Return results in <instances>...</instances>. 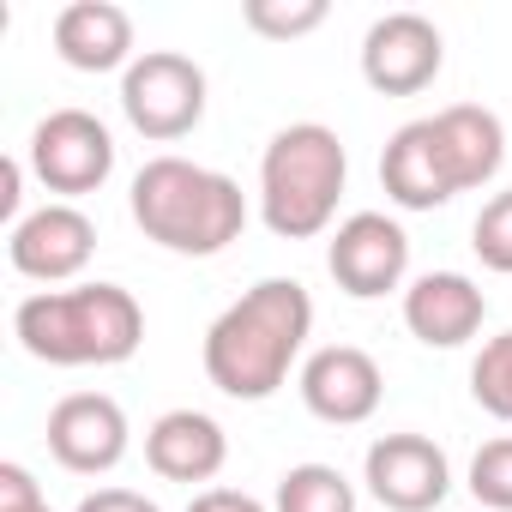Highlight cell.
Here are the masks:
<instances>
[{
    "mask_svg": "<svg viewBox=\"0 0 512 512\" xmlns=\"http://www.w3.org/2000/svg\"><path fill=\"white\" fill-rule=\"evenodd\" d=\"M428 121H434V139H440V157H446V175H452L458 193L488 187L500 175V163H506V127H500L494 109L452 103V109H440Z\"/></svg>",
    "mask_w": 512,
    "mask_h": 512,
    "instance_id": "cell-17",
    "label": "cell"
},
{
    "mask_svg": "<svg viewBox=\"0 0 512 512\" xmlns=\"http://www.w3.org/2000/svg\"><path fill=\"white\" fill-rule=\"evenodd\" d=\"M55 55L73 73H127L133 55V19L115 7V0H73V7L55 13Z\"/></svg>",
    "mask_w": 512,
    "mask_h": 512,
    "instance_id": "cell-15",
    "label": "cell"
},
{
    "mask_svg": "<svg viewBox=\"0 0 512 512\" xmlns=\"http://www.w3.org/2000/svg\"><path fill=\"white\" fill-rule=\"evenodd\" d=\"M241 19H247L253 37H266V43H296V37L320 31L332 19V7L326 0H247Z\"/></svg>",
    "mask_w": 512,
    "mask_h": 512,
    "instance_id": "cell-19",
    "label": "cell"
},
{
    "mask_svg": "<svg viewBox=\"0 0 512 512\" xmlns=\"http://www.w3.org/2000/svg\"><path fill=\"white\" fill-rule=\"evenodd\" d=\"M272 512H356V482L338 464H296L278 476Z\"/></svg>",
    "mask_w": 512,
    "mask_h": 512,
    "instance_id": "cell-18",
    "label": "cell"
},
{
    "mask_svg": "<svg viewBox=\"0 0 512 512\" xmlns=\"http://www.w3.org/2000/svg\"><path fill=\"white\" fill-rule=\"evenodd\" d=\"M127 410L109 392H67L49 410V452L73 476H103L127 458Z\"/></svg>",
    "mask_w": 512,
    "mask_h": 512,
    "instance_id": "cell-11",
    "label": "cell"
},
{
    "mask_svg": "<svg viewBox=\"0 0 512 512\" xmlns=\"http://www.w3.org/2000/svg\"><path fill=\"white\" fill-rule=\"evenodd\" d=\"M25 512H49V500H37V506H25Z\"/></svg>",
    "mask_w": 512,
    "mask_h": 512,
    "instance_id": "cell-27",
    "label": "cell"
},
{
    "mask_svg": "<svg viewBox=\"0 0 512 512\" xmlns=\"http://www.w3.org/2000/svg\"><path fill=\"white\" fill-rule=\"evenodd\" d=\"M121 109L133 121V133L175 145L205 121V73L199 61L175 55V49H145L127 73H121Z\"/></svg>",
    "mask_w": 512,
    "mask_h": 512,
    "instance_id": "cell-5",
    "label": "cell"
},
{
    "mask_svg": "<svg viewBox=\"0 0 512 512\" xmlns=\"http://www.w3.org/2000/svg\"><path fill=\"white\" fill-rule=\"evenodd\" d=\"M187 512H266V506L253 494H241V488H199L187 500Z\"/></svg>",
    "mask_w": 512,
    "mask_h": 512,
    "instance_id": "cell-25",
    "label": "cell"
},
{
    "mask_svg": "<svg viewBox=\"0 0 512 512\" xmlns=\"http://www.w3.org/2000/svg\"><path fill=\"white\" fill-rule=\"evenodd\" d=\"M19 187H25V163L7 157V163H0V217H13V223H19V199H25Z\"/></svg>",
    "mask_w": 512,
    "mask_h": 512,
    "instance_id": "cell-26",
    "label": "cell"
},
{
    "mask_svg": "<svg viewBox=\"0 0 512 512\" xmlns=\"http://www.w3.org/2000/svg\"><path fill=\"white\" fill-rule=\"evenodd\" d=\"M488 320V296L464 278V272H422L404 290V326L416 344L428 350H458L482 332Z\"/></svg>",
    "mask_w": 512,
    "mask_h": 512,
    "instance_id": "cell-13",
    "label": "cell"
},
{
    "mask_svg": "<svg viewBox=\"0 0 512 512\" xmlns=\"http://www.w3.org/2000/svg\"><path fill=\"white\" fill-rule=\"evenodd\" d=\"M308 332H314V296L296 278H260L241 302H229L211 320L205 380L223 398L266 404L290 380L296 356L308 350Z\"/></svg>",
    "mask_w": 512,
    "mask_h": 512,
    "instance_id": "cell-1",
    "label": "cell"
},
{
    "mask_svg": "<svg viewBox=\"0 0 512 512\" xmlns=\"http://www.w3.org/2000/svg\"><path fill=\"white\" fill-rule=\"evenodd\" d=\"M344 139L326 121H296L284 133H272L266 157H260V217L272 235L284 241H308L320 229H332L338 199H344Z\"/></svg>",
    "mask_w": 512,
    "mask_h": 512,
    "instance_id": "cell-4",
    "label": "cell"
},
{
    "mask_svg": "<svg viewBox=\"0 0 512 512\" xmlns=\"http://www.w3.org/2000/svg\"><path fill=\"white\" fill-rule=\"evenodd\" d=\"M25 163H31V175L49 193L85 199V193H97L115 175V139H109V127L91 109H55V115L37 121Z\"/></svg>",
    "mask_w": 512,
    "mask_h": 512,
    "instance_id": "cell-6",
    "label": "cell"
},
{
    "mask_svg": "<svg viewBox=\"0 0 512 512\" xmlns=\"http://www.w3.org/2000/svg\"><path fill=\"white\" fill-rule=\"evenodd\" d=\"M97 253V223L67 205V199H49L43 211H25L7 235V260L19 278H37V284H67L91 266Z\"/></svg>",
    "mask_w": 512,
    "mask_h": 512,
    "instance_id": "cell-9",
    "label": "cell"
},
{
    "mask_svg": "<svg viewBox=\"0 0 512 512\" xmlns=\"http://www.w3.org/2000/svg\"><path fill=\"white\" fill-rule=\"evenodd\" d=\"M362 482L386 512H434L452 494V464L428 434H380L362 458Z\"/></svg>",
    "mask_w": 512,
    "mask_h": 512,
    "instance_id": "cell-10",
    "label": "cell"
},
{
    "mask_svg": "<svg viewBox=\"0 0 512 512\" xmlns=\"http://www.w3.org/2000/svg\"><path fill=\"white\" fill-rule=\"evenodd\" d=\"M380 187L404 211H434V205H446L458 193L452 175H446V157H440V139H434V121L428 115L422 121H404L386 139V151H380Z\"/></svg>",
    "mask_w": 512,
    "mask_h": 512,
    "instance_id": "cell-14",
    "label": "cell"
},
{
    "mask_svg": "<svg viewBox=\"0 0 512 512\" xmlns=\"http://www.w3.org/2000/svg\"><path fill=\"white\" fill-rule=\"evenodd\" d=\"M145 464L163 482H211L229 464V434L205 410H169L145 428Z\"/></svg>",
    "mask_w": 512,
    "mask_h": 512,
    "instance_id": "cell-16",
    "label": "cell"
},
{
    "mask_svg": "<svg viewBox=\"0 0 512 512\" xmlns=\"http://www.w3.org/2000/svg\"><path fill=\"white\" fill-rule=\"evenodd\" d=\"M326 272L356 302L392 296L404 284V272H410V235L386 211H356V217L338 223V235L326 247Z\"/></svg>",
    "mask_w": 512,
    "mask_h": 512,
    "instance_id": "cell-7",
    "label": "cell"
},
{
    "mask_svg": "<svg viewBox=\"0 0 512 512\" xmlns=\"http://www.w3.org/2000/svg\"><path fill=\"white\" fill-rule=\"evenodd\" d=\"M133 223L145 241L187 253V260H211L247 229V193L223 169L187 163V157H151L133 175Z\"/></svg>",
    "mask_w": 512,
    "mask_h": 512,
    "instance_id": "cell-3",
    "label": "cell"
},
{
    "mask_svg": "<svg viewBox=\"0 0 512 512\" xmlns=\"http://www.w3.org/2000/svg\"><path fill=\"white\" fill-rule=\"evenodd\" d=\"M470 494L482 512H512V434L488 440L470 458Z\"/></svg>",
    "mask_w": 512,
    "mask_h": 512,
    "instance_id": "cell-21",
    "label": "cell"
},
{
    "mask_svg": "<svg viewBox=\"0 0 512 512\" xmlns=\"http://www.w3.org/2000/svg\"><path fill=\"white\" fill-rule=\"evenodd\" d=\"M470 247H476V260H482L488 272L512 278V193H494V199L476 211Z\"/></svg>",
    "mask_w": 512,
    "mask_h": 512,
    "instance_id": "cell-22",
    "label": "cell"
},
{
    "mask_svg": "<svg viewBox=\"0 0 512 512\" xmlns=\"http://www.w3.org/2000/svg\"><path fill=\"white\" fill-rule=\"evenodd\" d=\"M79 512H163V506L145 500V494H133V488H97V494L79 500Z\"/></svg>",
    "mask_w": 512,
    "mask_h": 512,
    "instance_id": "cell-24",
    "label": "cell"
},
{
    "mask_svg": "<svg viewBox=\"0 0 512 512\" xmlns=\"http://www.w3.org/2000/svg\"><path fill=\"white\" fill-rule=\"evenodd\" d=\"M13 338L49 368H115L145 344V308L121 284L37 290L13 308Z\"/></svg>",
    "mask_w": 512,
    "mask_h": 512,
    "instance_id": "cell-2",
    "label": "cell"
},
{
    "mask_svg": "<svg viewBox=\"0 0 512 512\" xmlns=\"http://www.w3.org/2000/svg\"><path fill=\"white\" fill-rule=\"evenodd\" d=\"M446 67V37L422 13H386L362 37V79L380 97H416L440 79Z\"/></svg>",
    "mask_w": 512,
    "mask_h": 512,
    "instance_id": "cell-8",
    "label": "cell"
},
{
    "mask_svg": "<svg viewBox=\"0 0 512 512\" xmlns=\"http://www.w3.org/2000/svg\"><path fill=\"white\" fill-rule=\"evenodd\" d=\"M37 500H43V488L25 464H0V512H25Z\"/></svg>",
    "mask_w": 512,
    "mask_h": 512,
    "instance_id": "cell-23",
    "label": "cell"
},
{
    "mask_svg": "<svg viewBox=\"0 0 512 512\" xmlns=\"http://www.w3.org/2000/svg\"><path fill=\"white\" fill-rule=\"evenodd\" d=\"M302 404L320 416V422H332V428H356V422H368L374 410H380V398H386V374H380V362L368 356V350H356V344H326V350H314L308 362H302Z\"/></svg>",
    "mask_w": 512,
    "mask_h": 512,
    "instance_id": "cell-12",
    "label": "cell"
},
{
    "mask_svg": "<svg viewBox=\"0 0 512 512\" xmlns=\"http://www.w3.org/2000/svg\"><path fill=\"white\" fill-rule=\"evenodd\" d=\"M470 398L494 416V422H512V332L488 338L470 362Z\"/></svg>",
    "mask_w": 512,
    "mask_h": 512,
    "instance_id": "cell-20",
    "label": "cell"
}]
</instances>
